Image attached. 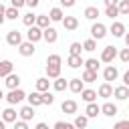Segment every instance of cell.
<instances>
[{"label": "cell", "instance_id": "6da1fadb", "mask_svg": "<svg viewBox=\"0 0 129 129\" xmlns=\"http://www.w3.org/2000/svg\"><path fill=\"white\" fill-rule=\"evenodd\" d=\"M4 99H6L10 105H18L22 99H26V93H24L22 89H18V87H16V89H10V93H8Z\"/></svg>", "mask_w": 129, "mask_h": 129}, {"label": "cell", "instance_id": "7a4b0ae2", "mask_svg": "<svg viewBox=\"0 0 129 129\" xmlns=\"http://www.w3.org/2000/svg\"><path fill=\"white\" fill-rule=\"evenodd\" d=\"M91 36H93L95 40L105 38V36H107V26H105L103 22H95V24L91 26Z\"/></svg>", "mask_w": 129, "mask_h": 129}, {"label": "cell", "instance_id": "3957f363", "mask_svg": "<svg viewBox=\"0 0 129 129\" xmlns=\"http://www.w3.org/2000/svg\"><path fill=\"white\" fill-rule=\"evenodd\" d=\"M115 56H117V46H113V44L105 46L103 52H101V60H103V62H113Z\"/></svg>", "mask_w": 129, "mask_h": 129}, {"label": "cell", "instance_id": "277c9868", "mask_svg": "<svg viewBox=\"0 0 129 129\" xmlns=\"http://www.w3.org/2000/svg\"><path fill=\"white\" fill-rule=\"evenodd\" d=\"M34 50H36V48H34V42H32V40H26V42H20V44H18V52H20L22 56H32Z\"/></svg>", "mask_w": 129, "mask_h": 129}, {"label": "cell", "instance_id": "5b68a950", "mask_svg": "<svg viewBox=\"0 0 129 129\" xmlns=\"http://www.w3.org/2000/svg\"><path fill=\"white\" fill-rule=\"evenodd\" d=\"M26 36H28V40H32V42H38V40L42 38V28H40V26H36V24L28 26V32H26Z\"/></svg>", "mask_w": 129, "mask_h": 129}, {"label": "cell", "instance_id": "8992f818", "mask_svg": "<svg viewBox=\"0 0 129 129\" xmlns=\"http://www.w3.org/2000/svg\"><path fill=\"white\" fill-rule=\"evenodd\" d=\"M42 38H44L48 44L56 42V38H58V32H56V28H52V26H46V28H42Z\"/></svg>", "mask_w": 129, "mask_h": 129}, {"label": "cell", "instance_id": "52a82bcc", "mask_svg": "<svg viewBox=\"0 0 129 129\" xmlns=\"http://www.w3.org/2000/svg\"><path fill=\"white\" fill-rule=\"evenodd\" d=\"M6 42H8L10 46H18V44L22 42V34H20L18 30H10V32L6 34Z\"/></svg>", "mask_w": 129, "mask_h": 129}, {"label": "cell", "instance_id": "ba28073f", "mask_svg": "<svg viewBox=\"0 0 129 129\" xmlns=\"http://www.w3.org/2000/svg\"><path fill=\"white\" fill-rule=\"evenodd\" d=\"M117 77H119V71H117V67H113V64H109L105 71H103V79L105 81H117Z\"/></svg>", "mask_w": 129, "mask_h": 129}, {"label": "cell", "instance_id": "9c48e42d", "mask_svg": "<svg viewBox=\"0 0 129 129\" xmlns=\"http://www.w3.org/2000/svg\"><path fill=\"white\" fill-rule=\"evenodd\" d=\"M113 95H115V99H119V101H125V99H129V87H127V85L115 87V89H113Z\"/></svg>", "mask_w": 129, "mask_h": 129}, {"label": "cell", "instance_id": "30bf717a", "mask_svg": "<svg viewBox=\"0 0 129 129\" xmlns=\"http://www.w3.org/2000/svg\"><path fill=\"white\" fill-rule=\"evenodd\" d=\"M60 109H62V113H67V115H75V113H77V101L67 99V101H62Z\"/></svg>", "mask_w": 129, "mask_h": 129}, {"label": "cell", "instance_id": "8fae6325", "mask_svg": "<svg viewBox=\"0 0 129 129\" xmlns=\"http://www.w3.org/2000/svg\"><path fill=\"white\" fill-rule=\"evenodd\" d=\"M97 95H99V97H103V99H109V97H113V87H111V83H109V81H107V83H103V85L99 87Z\"/></svg>", "mask_w": 129, "mask_h": 129}, {"label": "cell", "instance_id": "7c38bea8", "mask_svg": "<svg viewBox=\"0 0 129 129\" xmlns=\"http://www.w3.org/2000/svg\"><path fill=\"white\" fill-rule=\"evenodd\" d=\"M18 115H20V119H24V121H30V119L34 117V107L28 103V105H24V107L18 111Z\"/></svg>", "mask_w": 129, "mask_h": 129}, {"label": "cell", "instance_id": "4fadbf2b", "mask_svg": "<svg viewBox=\"0 0 129 129\" xmlns=\"http://www.w3.org/2000/svg\"><path fill=\"white\" fill-rule=\"evenodd\" d=\"M62 26H64L67 30H77V28H79L77 16H64V18H62Z\"/></svg>", "mask_w": 129, "mask_h": 129}, {"label": "cell", "instance_id": "5bb4252c", "mask_svg": "<svg viewBox=\"0 0 129 129\" xmlns=\"http://www.w3.org/2000/svg\"><path fill=\"white\" fill-rule=\"evenodd\" d=\"M67 64H69L71 69H79L81 64H85V60H83V56H81V54H69Z\"/></svg>", "mask_w": 129, "mask_h": 129}, {"label": "cell", "instance_id": "9a60e30c", "mask_svg": "<svg viewBox=\"0 0 129 129\" xmlns=\"http://www.w3.org/2000/svg\"><path fill=\"white\" fill-rule=\"evenodd\" d=\"M26 99H28V103H30L32 107L44 105V103H42V93H40V91H34V93H30V95H26Z\"/></svg>", "mask_w": 129, "mask_h": 129}, {"label": "cell", "instance_id": "2e32d148", "mask_svg": "<svg viewBox=\"0 0 129 129\" xmlns=\"http://www.w3.org/2000/svg\"><path fill=\"white\" fill-rule=\"evenodd\" d=\"M101 113V107L95 103V101H91V103H87V109H85V115L91 119V117H97Z\"/></svg>", "mask_w": 129, "mask_h": 129}, {"label": "cell", "instance_id": "e0dca14e", "mask_svg": "<svg viewBox=\"0 0 129 129\" xmlns=\"http://www.w3.org/2000/svg\"><path fill=\"white\" fill-rule=\"evenodd\" d=\"M101 113H103L105 117H115V115H117V105H115V103H109V101H107V103H105V105L101 107Z\"/></svg>", "mask_w": 129, "mask_h": 129}, {"label": "cell", "instance_id": "ac0fdd59", "mask_svg": "<svg viewBox=\"0 0 129 129\" xmlns=\"http://www.w3.org/2000/svg\"><path fill=\"white\" fill-rule=\"evenodd\" d=\"M111 34L117 36V38L125 36V24H123V22H113V24H111Z\"/></svg>", "mask_w": 129, "mask_h": 129}, {"label": "cell", "instance_id": "d6986e66", "mask_svg": "<svg viewBox=\"0 0 129 129\" xmlns=\"http://www.w3.org/2000/svg\"><path fill=\"white\" fill-rule=\"evenodd\" d=\"M69 89H71L73 93H81V91L85 89V81H83V79H71Z\"/></svg>", "mask_w": 129, "mask_h": 129}, {"label": "cell", "instance_id": "ffe728a7", "mask_svg": "<svg viewBox=\"0 0 129 129\" xmlns=\"http://www.w3.org/2000/svg\"><path fill=\"white\" fill-rule=\"evenodd\" d=\"M12 69H14L12 60H0V77H8L12 73Z\"/></svg>", "mask_w": 129, "mask_h": 129}, {"label": "cell", "instance_id": "44dd1931", "mask_svg": "<svg viewBox=\"0 0 129 129\" xmlns=\"http://www.w3.org/2000/svg\"><path fill=\"white\" fill-rule=\"evenodd\" d=\"M46 77L48 79L60 77V64H46Z\"/></svg>", "mask_w": 129, "mask_h": 129}, {"label": "cell", "instance_id": "7402d4cb", "mask_svg": "<svg viewBox=\"0 0 129 129\" xmlns=\"http://www.w3.org/2000/svg\"><path fill=\"white\" fill-rule=\"evenodd\" d=\"M4 83H6V87H8V89H16V87L20 85V77H18V75H14V73H10V75L6 77V81H4Z\"/></svg>", "mask_w": 129, "mask_h": 129}, {"label": "cell", "instance_id": "603a6c76", "mask_svg": "<svg viewBox=\"0 0 129 129\" xmlns=\"http://www.w3.org/2000/svg\"><path fill=\"white\" fill-rule=\"evenodd\" d=\"M16 115H18V113H16L12 107H8V109L2 111V119H4L6 123H14V121H16Z\"/></svg>", "mask_w": 129, "mask_h": 129}, {"label": "cell", "instance_id": "cb8c5ba5", "mask_svg": "<svg viewBox=\"0 0 129 129\" xmlns=\"http://www.w3.org/2000/svg\"><path fill=\"white\" fill-rule=\"evenodd\" d=\"M81 99H83L85 103H91V101L97 99V93H95L93 89H83V91H81Z\"/></svg>", "mask_w": 129, "mask_h": 129}, {"label": "cell", "instance_id": "d4e9b609", "mask_svg": "<svg viewBox=\"0 0 129 129\" xmlns=\"http://www.w3.org/2000/svg\"><path fill=\"white\" fill-rule=\"evenodd\" d=\"M97 16H99V8L97 6H87L85 8V18L87 20H97Z\"/></svg>", "mask_w": 129, "mask_h": 129}, {"label": "cell", "instance_id": "484cf974", "mask_svg": "<svg viewBox=\"0 0 129 129\" xmlns=\"http://www.w3.org/2000/svg\"><path fill=\"white\" fill-rule=\"evenodd\" d=\"M48 16H50V20H52V22H62V18H64V14H62V10H60V8H50Z\"/></svg>", "mask_w": 129, "mask_h": 129}, {"label": "cell", "instance_id": "4316f807", "mask_svg": "<svg viewBox=\"0 0 129 129\" xmlns=\"http://www.w3.org/2000/svg\"><path fill=\"white\" fill-rule=\"evenodd\" d=\"M48 87H50V81H48V77H40V79H36V91H48Z\"/></svg>", "mask_w": 129, "mask_h": 129}, {"label": "cell", "instance_id": "83f0119b", "mask_svg": "<svg viewBox=\"0 0 129 129\" xmlns=\"http://www.w3.org/2000/svg\"><path fill=\"white\" fill-rule=\"evenodd\" d=\"M85 83H95L97 81V71H89V69H85V73H83V77H81Z\"/></svg>", "mask_w": 129, "mask_h": 129}, {"label": "cell", "instance_id": "f1b7e54d", "mask_svg": "<svg viewBox=\"0 0 129 129\" xmlns=\"http://www.w3.org/2000/svg\"><path fill=\"white\" fill-rule=\"evenodd\" d=\"M105 16H109L111 20H113L115 16H119V6H117V4H111V6H107V8H105Z\"/></svg>", "mask_w": 129, "mask_h": 129}, {"label": "cell", "instance_id": "f546056e", "mask_svg": "<svg viewBox=\"0 0 129 129\" xmlns=\"http://www.w3.org/2000/svg\"><path fill=\"white\" fill-rule=\"evenodd\" d=\"M52 87H54V91H64V89L69 87V83H67L62 77H56V79H54V83H52Z\"/></svg>", "mask_w": 129, "mask_h": 129}, {"label": "cell", "instance_id": "4dcf8cb0", "mask_svg": "<svg viewBox=\"0 0 129 129\" xmlns=\"http://www.w3.org/2000/svg\"><path fill=\"white\" fill-rule=\"evenodd\" d=\"M48 22H52V20H50V16H44V14H38V16H36V26L46 28V26H48Z\"/></svg>", "mask_w": 129, "mask_h": 129}, {"label": "cell", "instance_id": "1f68e13d", "mask_svg": "<svg viewBox=\"0 0 129 129\" xmlns=\"http://www.w3.org/2000/svg\"><path fill=\"white\" fill-rule=\"evenodd\" d=\"M87 125H89V117H87V115H79V117H75V127L83 129V127H87Z\"/></svg>", "mask_w": 129, "mask_h": 129}, {"label": "cell", "instance_id": "d6a6232c", "mask_svg": "<svg viewBox=\"0 0 129 129\" xmlns=\"http://www.w3.org/2000/svg\"><path fill=\"white\" fill-rule=\"evenodd\" d=\"M22 22H24L26 26H32V24H36V14H34V12H28V14H24V16H22Z\"/></svg>", "mask_w": 129, "mask_h": 129}, {"label": "cell", "instance_id": "836d02e7", "mask_svg": "<svg viewBox=\"0 0 129 129\" xmlns=\"http://www.w3.org/2000/svg\"><path fill=\"white\" fill-rule=\"evenodd\" d=\"M85 69L99 73V60H97V58H87V60H85Z\"/></svg>", "mask_w": 129, "mask_h": 129}, {"label": "cell", "instance_id": "e575fe53", "mask_svg": "<svg viewBox=\"0 0 129 129\" xmlns=\"http://www.w3.org/2000/svg\"><path fill=\"white\" fill-rule=\"evenodd\" d=\"M119 14L123 16H129V0H119Z\"/></svg>", "mask_w": 129, "mask_h": 129}, {"label": "cell", "instance_id": "d590c367", "mask_svg": "<svg viewBox=\"0 0 129 129\" xmlns=\"http://www.w3.org/2000/svg\"><path fill=\"white\" fill-rule=\"evenodd\" d=\"M95 48H97V40H95V38H89V40H85V42H83V50L93 52Z\"/></svg>", "mask_w": 129, "mask_h": 129}, {"label": "cell", "instance_id": "8d00e7d4", "mask_svg": "<svg viewBox=\"0 0 129 129\" xmlns=\"http://www.w3.org/2000/svg\"><path fill=\"white\" fill-rule=\"evenodd\" d=\"M6 18H8V20H16V18H18V8H16V6L6 8Z\"/></svg>", "mask_w": 129, "mask_h": 129}, {"label": "cell", "instance_id": "74e56055", "mask_svg": "<svg viewBox=\"0 0 129 129\" xmlns=\"http://www.w3.org/2000/svg\"><path fill=\"white\" fill-rule=\"evenodd\" d=\"M81 50H83V44H81V42H71L69 54H81Z\"/></svg>", "mask_w": 129, "mask_h": 129}, {"label": "cell", "instance_id": "f35d334b", "mask_svg": "<svg viewBox=\"0 0 129 129\" xmlns=\"http://www.w3.org/2000/svg\"><path fill=\"white\" fill-rule=\"evenodd\" d=\"M42 103L44 105H52L54 103V95L50 91H42Z\"/></svg>", "mask_w": 129, "mask_h": 129}, {"label": "cell", "instance_id": "ab89813d", "mask_svg": "<svg viewBox=\"0 0 129 129\" xmlns=\"http://www.w3.org/2000/svg\"><path fill=\"white\" fill-rule=\"evenodd\" d=\"M60 62H62L60 54H50V56L46 58V64H60Z\"/></svg>", "mask_w": 129, "mask_h": 129}, {"label": "cell", "instance_id": "60d3db41", "mask_svg": "<svg viewBox=\"0 0 129 129\" xmlns=\"http://www.w3.org/2000/svg\"><path fill=\"white\" fill-rule=\"evenodd\" d=\"M75 127V123H64V121H56L54 123V129H71Z\"/></svg>", "mask_w": 129, "mask_h": 129}, {"label": "cell", "instance_id": "b9f144b4", "mask_svg": "<svg viewBox=\"0 0 129 129\" xmlns=\"http://www.w3.org/2000/svg\"><path fill=\"white\" fill-rule=\"evenodd\" d=\"M119 58H121V62H129V46L119 52Z\"/></svg>", "mask_w": 129, "mask_h": 129}, {"label": "cell", "instance_id": "7bdbcfd3", "mask_svg": "<svg viewBox=\"0 0 129 129\" xmlns=\"http://www.w3.org/2000/svg\"><path fill=\"white\" fill-rule=\"evenodd\" d=\"M115 127H117V129H129V119H125V121H117Z\"/></svg>", "mask_w": 129, "mask_h": 129}, {"label": "cell", "instance_id": "ee69618b", "mask_svg": "<svg viewBox=\"0 0 129 129\" xmlns=\"http://www.w3.org/2000/svg\"><path fill=\"white\" fill-rule=\"evenodd\" d=\"M28 125H26V121L24 119H20V121H14V129H26Z\"/></svg>", "mask_w": 129, "mask_h": 129}, {"label": "cell", "instance_id": "f6af8a7d", "mask_svg": "<svg viewBox=\"0 0 129 129\" xmlns=\"http://www.w3.org/2000/svg\"><path fill=\"white\" fill-rule=\"evenodd\" d=\"M75 2H77V0H60V6H64V8H71V6H75Z\"/></svg>", "mask_w": 129, "mask_h": 129}, {"label": "cell", "instance_id": "bcb514c9", "mask_svg": "<svg viewBox=\"0 0 129 129\" xmlns=\"http://www.w3.org/2000/svg\"><path fill=\"white\" fill-rule=\"evenodd\" d=\"M12 2V6H16V8H22L24 4H26V0H10Z\"/></svg>", "mask_w": 129, "mask_h": 129}, {"label": "cell", "instance_id": "7dc6e473", "mask_svg": "<svg viewBox=\"0 0 129 129\" xmlns=\"http://www.w3.org/2000/svg\"><path fill=\"white\" fill-rule=\"evenodd\" d=\"M38 2H40V0H26V6H30V8H36V6H38Z\"/></svg>", "mask_w": 129, "mask_h": 129}, {"label": "cell", "instance_id": "c3c4849f", "mask_svg": "<svg viewBox=\"0 0 129 129\" xmlns=\"http://www.w3.org/2000/svg\"><path fill=\"white\" fill-rule=\"evenodd\" d=\"M123 85H127V87H129V71L123 75Z\"/></svg>", "mask_w": 129, "mask_h": 129}, {"label": "cell", "instance_id": "681fc988", "mask_svg": "<svg viewBox=\"0 0 129 129\" xmlns=\"http://www.w3.org/2000/svg\"><path fill=\"white\" fill-rule=\"evenodd\" d=\"M111 4H119V0H105V6H111Z\"/></svg>", "mask_w": 129, "mask_h": 129}, {"label": "cell", "instance_id": "f907efd6", "mask_svg": "<svg viewBox=\"0 0 129 129\" xmlns=\"http://www.w3.org/2000/svg\"><path fill=\"white\" fill-rule=\"evenodd\" d=\"M36 129H48L46 123H36Z\"/></svg>", "mask_w": 129, "mask_h": 129}, {"label": "cell", "instance_id": "816d5d0a", "mask_svg": "<svg viewBox=\"0 0 129 129\" xmlns=\"http://www.w3.org/2000/svg\"><path fill=\"white\" fill-rule=\"evenodd\" d=\"M0 16H6V8H4L2 4H0Z\"/></svg>", "mask_w": 129, "mask_h": 129}, {"label": "cell", "instance_id": "f5cc1de1", "mask_svg": "<svg viewBox=\"0 0 129 129\" xmlns=\"http://www.w3.org/2000/svg\"><path fill=\"white\" fill-rule=\"evenodd\" d=\"M123 38H125V44L129 46V32H125V36H123Z\"/></svg>", "mask_w": 129, "mask_h": 129}, {"label": "cell", "instance_id": "db71d44e", "mask_svg": "<svg viewBox=\"0 0 129 129\" xmlns=\"http://www.w3.org/2000/svg\"><path fill=\"white\" fill-rule=\"evenodd\" d=\"M4 125H6V121H4V119H0V129H4Z\"/></svg>", "mask_w": 129, "mask_h": 129}, {"label": "cell", "instance_id": "11a10c76", "mask_svg": "<svg viewBox=\"0 0 129 129\" xmlns=\"http://www.w3.org/2000/svg\"><path fill=\"white\" fill-rule=\"evenodd\" d=\"M0 99H4V93H2V91H0Z\"/></svg>", "mask_w": 129, "mask_h": 129}]
</instances>
